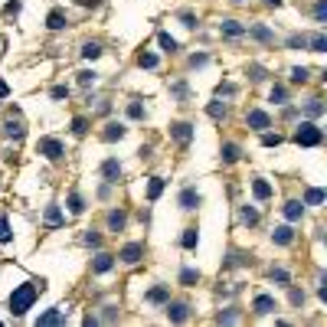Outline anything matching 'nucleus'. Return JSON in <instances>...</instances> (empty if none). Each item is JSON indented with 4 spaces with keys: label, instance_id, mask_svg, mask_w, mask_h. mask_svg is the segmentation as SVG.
<instances>
[{
    "label": "nucleus",
    "instance_id": "6e6552de",
    "mask_svg": "<svg viewBox=\"0 0 327 327\" xmlns=\"http://www.w3.org/2000/svg\"><path fill=\"white\" fill-rule=\"evenodd\" d=\"M111 265H114V255H108V252H99V255H95V262H92V272L105 275V272H108Z\"/></svg>",
    "mask_w": 327,
    "mask_h": 327
},
{
    "label": "nucleus",
    "instance_id": "6ab92c4d",
    "mask_svg": "<svg viewBox=\"0 0 327 327\" xmlns=\"http://www.w3.org/2000/svg\"><path fill=\"white\" fill-rule=\"evenodd\" d=\"M147 301H151V304H164V301H167V288H164V285L151 288V291H147Z\"/></svg>",
    "mask_w": 327,
    "mask_h": 327
},
{
    "label": "nucleus",
    "instance_id": "a19ab883",
    "mask_svg": "<svg viewBox=\"0 0 327 327\" xmlns=\"http://www.w3.org/2000/svg\"><path fill=\"white\" fill-rule=\"evenodd\" d=\"M262 144H265V147H278L281 138H278V134H262Z\"/></svg>",
    "mask_w": 327,
    "mask_h": 327
},
{
    "label": "nucleus",
    "instance_id": "49530a36",
    "mask_svg": "<svg viewBox=\"0 0 327 327\" xmlns=\"http://www.w3.org/2000/svg\"><path fill=\"white\" fill-rule=\"evenodd\" d=\"M66 95H69V88H66V85H56V88H52V99H56V102H59V99H66Z\"/></svg>",
    "mask_w": 327,
    "mask_h": 327
},
{
    "label": "nucleus",
    "instance_id": "c9c22d12",
    "mask_svg": "<svg viewBox=\"0 0 327 327\" xmlns=\"http://www.w3.org/2000/svg\"><path fill=\"white\" fill-rule=\"evenodd\" d=\"M85 131H88V121H85V118H75V121H72V134H79V138H82Z\"/></svg>",
    "mask_w": 327,
    "mask_h": 327
},
{
    "label": "nucleus",
    "instance_id": "58836bf2",
    "mask_svg": "<svg viewBox=\"0 0 327 327\" xmlns=\"http://www.w3.org/2000/svg\"><path fill=\"white\" fill-rule=\"evenodd\" d=\"M307 203H311V206L324 203V190H307Z\"/></svg>",
    "mask_w": 327,
    "mask_h": 327
},
{
    "label": "nucleus",
    "instance_id": "4c0bfd02",
    "mask_svg": "<svg viewBox=\"0 0 327 327\" xmlns=\"http://www.w3.org/2000/svg\"><path fill=\"white\" fill-rule=\"evenodd\" d=\"M314 20H317V23H324V20H327V4H324V0L314 7Z\"/></svg>",
    "mask_w": 327,
    "mask_h": 327
},
{
    "label": "nucleus",
    "instance_id": "20e7f679",
    "mask_svg": "<svg viewBox=\"0 0 327 327\" xmlns=\"http://www.w3.org/2000/svg\"><path fill=\"white\" fill-rule=\"evenodd\" d=\"M141 255H144V245H141V242H128L125 249H121L118 259L125 262V265H134V262H141Z\"/></svg>",
    "mask_w": 327,
    "mask_h": 327
},
{
    "label": "nucleus",
    "instance_id": "ddd939ff",
    "mask_svg": "<svg viewBox=\"0 0 327 327\" xmlns=\"http://www.w3.org/2000/svg\"><path fill=\"white\" fill-rule=\"evenodd\" d=\"M275 311V301H272L268 295H259L255 298V314H272Z\"/></svg>",
    "mask_w": 327,
    "mask_h": 327
},
{
    "label": "nucleus",
    "instance_id": "c85d7f7f",
    "mask_svg": "<svg viewBox=\"0 0 327 327\" xmlns=\"http://www.w3.org/2000/svg\"><path fill=\"white\" fill-rule=\"evenodd\" d=\"M157 43H161L167 52H174V49H177V40L170 36V33H157Z\"/></svg>",
    "mask_w": 327,
    "mask_h": 327
},
{
    "label": "nucleus",
    "instance_id": "864d4df0",
    "mask_svg": "<svg viewBox=\"0 0 327 327\" xmlns=\"http://www.w3.org/2000/svg\"><path fill=\"white\" fill-rule=\"evenodd\" d=\"M265 4H268V7H278V4H281V0H265Z\"/></svg>",
    "mask_w": 327,
    "mask_h": 327
},
{
    "label": "nucleus",
    "instance_id": "79ce46f5",
    "mask_svg": "<svg viewBox=\"0 0 327 327\" xmlns=\"http://www.w3.org/2000/svg\"><path fill=\"white\" fill-rule=\"evenodd\" d=\"M272 278H275L278 285H288V272L285 268H275V272H272Z\"/></svg>",
    "mask_w": 327,
    "mask_h": 327
},
{
    "label": "nucleus",
    "instance_id": "2eb2a0df",
    "mask_svg": "<svg viewBox=\"0 0 327 327\" xmlns=\"http://www.w3.org/2000/svg\"><path fill=\"white\" fill-rule=\"evenodd\" d=\"M102 138L105 141H121V138H125V125H108L102 131Z\"/></svg>",
    "mask_w": 327,
    "mask_h": 327
},
{
    "label": "nucleus",
    "instance_id": "f257e3e1",
    "mask_svg": "<svg viewBox=\"0 0 327 327\" xmlns=\"http://www.w3.org/2000/svg\"><path fill=\"white\" fill-rule=\"evenodd\" d=\"M36 291H40V288L33 285V281H26V285L16 288L13 295H10V314H13V317H23V314L33 307V301H36Z\"/></svg>",
    "mask_w": 327,
    "mask_h": 327
},
{
    "label": "nucleus",
    "instance_id": "39448f33",
    "mask_svg": "<svg viewBox=\"0 0 327 327\" xmlns=\"http://www.w3.org/2000/svg\"><path fill=\"white\" fill-rule=\"evenodd\" d=\"M167 317H170L174 324L187 321V317H190V304H183V301H174V304H167Z\"/></svg>",
    "mask_w": 327,
    "mask_h": 327
},
{
    "label": "nucleus",
    "instance_id": "de8ad7c7",
    "mask_svg": "<svg viewBox=\"0 0 327 327\" xmlns=\"http://www.w3.org/2000/svg\"><path fill=\"white\" fill-rule=\"evenodd\" d=\"M99 242H102L99 233H85V245H99Z\"/></svg>",
    "mask_w": 327,
    "mask_h": 327
},
{
    "label": "nucleus",
    "instance_id": "bb28decb",
    "mask_svg": "<svg viewBox=\"0 0 327 327\" xmlns=\"http://www.w3.org/2000/svg\"><path fill=\"white\" fill-rule=\"evenodd\" d=\"M138 66H141V69H154V66H157V56H154V52H141V56H138Z\"/></svg>",
    "mask_w": 327,
    "mask_h": 327
},
{
    "label": "nucleus",
    "instance_id": "9b49d317",
    "mask_svg": "<svg viewBox=\"0 0 327 327\" xmlns=\"http://www.w3.org/2000/svg\"><path fill=\"white\" fill-rule=\"evenodd\" d=\"M272 121H268V114L265 111H249V128H255V131H265Z\"/></svg>",
    "mask_w": 327,
    "mask_h": 327
},
{
    "label": "nucleus",
    "instance_id": "c756f323",
    "mask_svg": "<svg viewBox=\"0 0 327 327\" xmlns=\"http://www.w3.org/2000/svg\"><path fill=\"white\" fill-rule=\"evenodd\" d=\"M304 111H307V114H311V118H317V114H324V105H321V102H317V99H311V102H307V105H304Z\"/></svg>",
    "mask_w": 327,
    "mask_h": 327
},
{
    "label": "nucleus",
    "instance_id": "473e14b6",
    "mask_svg": "<svg viewBox=\"0 0 327 327\" xmlns=\"http://www.w3.org/2000/svg\"><path fill=\"white\" fill-rule=\"evenodd\" d=\"M242 223H249V226H255V223H259V213H255L252 206H242Z\"/></svg>",
    "mask_w": 327,
    "mask_h": 327
},
{
    "label": "nucleus",
    "instance_id": "f03ea898",
    "mask_svg": "<svg viewBox=\"0 0 327 327\" xmlns=\"http://www.w3.org/2000/svg\"><path fill=\"white\" fill-rule=\"evenodd\" d=\"M295 141H298L301 147H317V144L324 141V134H321V128H317V125H311V121H304V125L295 131Z\"/></svg>",
    "mask_w": 327,
    "mask_h": 327
},
{
    "label": "nucleus",
    "instance_id": "e433bc0d",
    "mask_svg": "<svg viewBox=\"0 0 327 327\" xmlns=\"http://www.w3.org/2000/svg\"><path fill=\"white\" fill-rule=\"evenodd\" d=\"M291 82H307V69H304V66L291 69Z\"/></svg>",
    "mask_w": 327,
    "mask_h": 327
},
{
    "label": "nucleus",
    "instance_id": "2f4dec72",
    "mask_svg": "<svg viewBox=\"0 0 327 327\" xmlns=\"http://www.w3.org/2000/svg\"><path fill=\"white\" fill-rule=\"evenodd\" d=\"M252 36L262 40V43H268L272 40V30H268V26H252Z\"/></svg>",
    "mask_w": 327,
    "mask_h": 327
},
{
    "label": "nucleus",
    "instance_id": "b1692460",
    "mask_svg": "<svg viewBox=\"0 0 327 327\" xmlns=\"http://www.w3.org/2000/svg\"><path fill=\"white\" fill-rule=\"evenodd\" d=\"M82 209H85V200L82 197H79V193H69V213H82Z\"/></svg>",
    "mask_w": 327,
    "mask_h": 327
},
{
    "label": "nucleus",
    "instance_id": "c03bdc74",
    "mask_svg": "<svg viewBox=\"0 0 327 327\" xmlns=\"http://www.w3.org/2000/svg\"><path fill=\"white\" fill-rule=\"evenodd\" d=\"M128 114H131V118H144V108L134 102V105H128Z\"/></svg>",
    "mask_w": 327,
    "mask_h": 327
},
{
    "label": "nucleus",
    "instance_id": "412c9836",
    "mask_svg": "<svg viewBox=\"0 0 327 327\" xmlns=\"http://www.w3.org/2000/svg\"><path fill=\"white\" fill-rule=\"evenodd\" d=\"M46 226H63V209H59V206L46 209Z\"/></svg>",
    "mask_w": 327,
    "mask_h": 327
},
{
    "label": "nucleus",
    "instance_id": "37998d69",
    "mask_svg": "<svg viewBox=\"0 0 327 327\" xmlns=\"http://www.w3.org/2000/svg\"><path fill=\"white\" fill-rule=\"evenodd\" d=\"M92 82H95V72H88V69L79 72V85H92Z\"/></svg>",
    "mask_w": 327,
    "mask_h": 327
},
{
    "label": "nucleus",
    "instance_id": "72a5a7b5",
    "mask_svg": "<svg viewBox=\"0 0 327 327\" xmlns=\"http://www.w3.org/2000/svg\"><path fill=\"white\" fill-rule=\"evenodd\" d=\"M206 111H209V118H223V114H226V105H223V102H213Z\"/></svg>",
    "mask_w": 327,
    "mask_h": 327
},
{
    "label": "nucleus",
    "instance_id": "3c124183",
    "mask_svg": "<svg viewBox=\"0 0 327 327\" xmlns=\"http://www.w3.org/2000/svg\"><path fill=\"white\" fill-rule=\"evenodd\" d=\"M7 95H10V85H7L4 79H0V99H7Z\"/></svg>",
    "mask_w": 327,
    "mask_h": 327
},
{
    "label": "nucleus",
    "instance_id": "423d86ee",
    "mask_svg": "<svg viewBox=\"0 0 327 327\" xmlns=\"http://www.w3.org/2000/svg\"><path fill=\"white\" fill-rule=\"evenodd\" d=\"M170 134H174V141H180V144H190L193 125H187V121H177V125H170Z\"/></svg>",
    "mask_w": 327,
    "mask_h": 327
},
{
    "label": "nucleus",
    "instance_id": "7c9ffc66",
    "mask_svg": "<svg viewBox=\"0 0 327 327\" xmlns=\"http://www.w3.org/2000/svg\"><path fill=\"white\" fill-rule=\"evenodd\" d=\"M197 239H200V236H197V229H187V233H183V249H193V245H197Z\"/></svg>",
    "mask_w": 327,
    "mask_h": 327
},
{
    "label": "nucleus",
    "instance_id": "09e8293b",
    "mask_svg": "<svg viewBox=\"0 0 327 327\" xmlns=\"http://www.w3.org/2000/svg\"><path fill=\"white\" fill-rule=\"evenodd\" d=\"M272 102H285V88H272Z\"/></svg>",
    "mask_w": 327,
    "mask_h": 327
},
{
    "label": "nucleus",
    "instance_id": "a18cd8bd",
    "mask_svg": "<svg viewBox=\"0 0 327 327\" xmlns=\"http://www.w3.org/2000/svg\"><path fill=\"white\" fill-rule=\"evenodd\" d=\"M288 46H291V49H298V46L304 49V46H307V40H304V36H291V40H288Z\"/></svg>",
    "mask_w": 327,
    "mask_h": 327
},
{
    "label": "nucleus",
    "instance_id": "7ed1b4c3",
    "mask_svg": "<svg viewBox=\"0 0 327 327\" xmlns=\"http://www.w3.org/2000/svg\"><path fill=\"white\" fill-rule=\"evenodd\" d=\"M36 151L43 157H49V161H59L63 157V141H56V138H43L40 144H36Z\"/></svg>",
    "mask_w": 327,
    "mask_h": 327
},
{
    "label": "nucleus",
    "instance_id": "393cba45",
    "mask_svg": "<svg viewBox=\"0 0 327 327\" xmlns=\"http://www.w3.org/2000/svg\"><path fill=\"white\" fill-rule=\"evenodd\" d=\"M307 46H311L314 52H324V49H327V36H324V33H317V36L307 40Z\"/></svg>",
    "mask_w": 327,
    "mask_h": 327
},
{
    "label": "nucleus",
    "instance_id": "f3484780",
    "mask_svg": "<svg viewBox=\"0 0 327 327\" xmlns=\"http://www.w3.org/2000/svg\"><path fill=\"white\" fill-rule=\"evenodd\" d=\"M301 213H304V206L298 200H291V203H285V216L291 219V223H295V219H301Z\"/></svg>",
    "mask_w": 327,
    "mask_h": 327
},
{
    "label": "nucleus",
    "instance_id": "f704fd0d",
    "mask_svg": "<svg viewBox=\"0 0 327 327\" xmlns=\"http://www.w3.org/2000/svg\"><path fill=\"white\" fill-rule=\"evenodd\" d=\"M0 242H10V223H7V216H0Z\"/></svg>",
    "mask_w": 327,
    "mask_h": 327
},
{
    "label": "nucleus",
    "instance_id": "5fc2aeb1",
    "mask_svg": "<svg viewBox=\"0 0 327 327\" xmlns=\"http://www.w3.org/2000/svg\"><path fill=\"white\" fill-rule=\"evenodd\" d=\"M236 4H242V0H236Z\"/></svg>",
    "mask_w": 327,
    "mask_h": 327
},
{
    "label": "nucleus",
    "instance_id": "cd10ccee",
    "mask_svg": "<svg viewBox=\"0 0 327 327\" xmlns=\"http://www.w3.org/2000/svg\"><path fill=\"white\" fill-rule=\"evenodd\" d=\"M161 193H164V180H161V177H154V180H151V187H147V197L157 200Z\"/></svg>",
    "mask_w": 327,
    "mask_h": 327
},
{
    "label": "nucleus",
    "instance_id": "f8f14e48",
    "mask_svg": "<svg viewBox=\"0 0 327 327\" xmlns=\"http://www.w3.org/2000/svg\"><path fill=\"white\" fill-rule=\"evenodd\" d=\"M242 157V147L239 144H223V164H236Z\"/></svg>",
    "mask_w": 327,
    "mask_h": 327
},
{
    "label": "nucleus",
    "instance_id": "aec40b11",
    "mask_svg": "<svg viewBox=\"0 0 327 327\" xmlns=\"http://www.w3.org/2000/svg\"><path fill=\"white\" fill-rule=\"evenodd\" d=\"M252 193H255L259 200H268V197H272V187H268L265 180H252Z\"/></svg>",
    "mask_w": 327,
    "mask_h": 327
},
{
    "label": "nucleus",
    "instance_id": "a878e982",
    "mask_svg": "<svg viewBox=\"0 0 327 327\" xmlns=\"http://www.w3.org/2000/svg\"><path fill=\"white\" fill-rule=\"evenodd\" d=\"M82 56H85V59H99V56H102V46H99V43H85V46H82Z\"/></svg>",
    "mask_w": 327,
    "mask_h": 327
},
{
    "label": "nucleus",
    "instance_id": "0eeeda50",
    "mask_svg": "<svg viewBox=\"0 0 327 327\" xmlns=\"http://www.w3.org/2000/svg\"><path fill=\"white\" fill-rule=\"evenodd\" d=\"M272 242H278V245H291V242H295V229H291V226H278L275 233H272Z\"/></svg>",
    "mask_w": 327,
    "mask_h": 327
},
{
    "label": "nucleus",
    "instance_id": "603ef678",
    "mask_svg": "<svg viewBox=\"0 0 327 327\" xmlns=\"http://www.w3.org/2000/svg\"><path fill=\"white\" fill-rule=\"evenodd\" d=\"M180 20H183V26H193V13L183 10V13H180Z\"/></svg>",
    "mask_w": 327,
    "mask_h": 327
},
{
    "label": "nucleus",
    "instance_id": "5701e85b",
    "mask_svg": "<svg viewBox=\"0 0 327 327\" xmlns=\"http://www.w3.org/2000/svg\"><path fill=\"white\" fill-rule=\"evenodd\" d=\"M121 226H125V213H121V209H111V213H108V229L118 233Z\"/></svg>",
    "mask_w": 327,
    "mask_h": 327
},
{
    "label": "nucleus",
    "instance_id": "4be33fe9",
    "mask_svg": "<svg viewBox=\"0 0 327 327\" xmlns=\"http://www.w3.org/2000/svg\"><path fill=\"white\" fill-rule=\"evenodd\" d=\"M23 131H26V128L20 125V121H13V118H10V121H7V138H13V141H20V138H23Z\"/></svg>",
    "mask_w": 327,
    "mask_h": 327
},
{
    "label": "nucleus",
    "instance_id": "4468645a",
    "mask_svg": "<svg viewBox=\"0 0 327 327\" xmlns=\"http://www.w3.org/2000/svg\"><path fill=\"white\" fill-rule=\"evenodd\" d=\"M219 30H223L226 36H242L245 26H242V23H236V20H223V26H219Z\"/></svg>",
    "mask_w": 327,
    "mask_h": 327
},
{
    "label": "nucleus",
    "instance_id": "dca6fc26",
    "mask_svg": "<svg viewBox=\"0 0 327 327\" xmlns=\"http://www.w3.org/2000/svg\"><path fill=\"white\" fill-rule=\"evenodd\" d=\"M36 324H40V327H52V324H63V311H46V314H43Z\"/></svg>",
    "mask_w": 327,
    "mask_h": 327
},
{
    "label": "nucleus",
    "instance_id": "8fccbe9b",
    "mask_svg": "<svg viewBox=\"0 0 327 327\" xmlns=\"http://www.w3.org/2000/svg\"><path fill=\"white\" fill-rule=\"evenodd\" d=\"M291 304H304V295H301V291H291Z\"/></svg>",
    "mask_w": 327,
    "mask_h": 327
},
{
    "label": "nucleus",
    "instance_id": "1a4fd4ad",
    "mask_svg": "<svg viewBox=\"0 0 327 327\" xmlns=\"http://www.w3.org/2000/svg\"><path fill=\"white\" fill-rule=\"evenodd\" d=\"M102 177H105L108 183H118V177H121V164H118V161H105V164H102Z\"/></svg>",
    "mask_w": 327,
    "mask_h": 327
},
{
    "label": "nucleus",
    "instance_id": "ea45409f",
    "mask_svg": "<svg viewBox=\"0 0 327 327\" xmlns=\"http://www.w3.org/2000/svg\"><path fill=\"white\" fill-rule=\"evenodd\" d=\"M197 278H200V275H197L193 268H183V275H180V281H183V285H193Z\"/></svg>",
    "mask_w": 327,
    "mask_h": 327
},
{
    "label": "nucleus",
    "instance_id": "9d476101",
    "mask_svg": "<svg viewBox=\"0 0 327 327\" xmlns=\"http://www.w3.org/2000/svg\"><path fill=\"white\" fill-rule=\"evenodd\" d=\"M180 206H183V209H197V206H200V193L187 187V190L180 193Z\"/></svg>",
    "mask_w": 327,
    "mask_h": 327
},
{
    "label": "nucleus",
    "instance_id": "a211bd4d",
    "mask_svg": "<svg viewBox=\"0 0 327 327\" xmlns=\"http://www.w3.org/2000/svg\"><path fill=\"white\" fill-rule=\"evenodd\" d=\"M46 26H49V30H63V26H66V16H63V10H52V13L46 16Z\"/></svg>",
    "mask_w": 327,
    "mask_h": 327
}]
</instances>
